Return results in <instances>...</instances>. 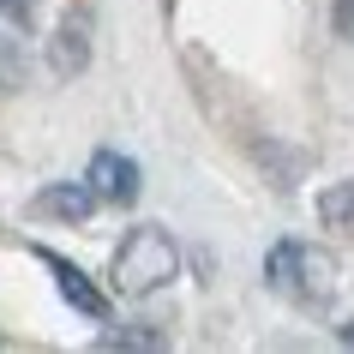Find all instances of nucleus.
<instances>
[{
	"label": "nucleus",
	"mask_w": 354,
	"mask_h": 354,
	"mask_svg": "<svg viewBox=\"0 0 354 354\" xmlns=\"http://www.w3.org/2000/svg\"><path fill=\"white\" fill-rule=\"evenodd\" d=\"M0 12H6L12 24H30L37 19V0H0Z\"/></svg>",
	"instance_id": "1a4fd4ad"
},
{
	"label": "nucleus",
	"mask_w": 354,
	"mask_h": 354,
	"mask_svg": "<svg viewBox=\"0 0 354 354\" xmlns=\"http://www.w3.org/2000/svg\"><path fill=\"white\" fill-rule=\"evenodd\" d=\"M330 19H336L342 37H354V0H330Z\"/></svg>",
	"instance_id": "9d476101"
},
{
	"label": "nucleus",
	"mask_w": 354,
	"mask_h": 354,
	"mask_svg": "<svg viewBox=\"0 0 354 354\" xmlns=\"http://www.w3.org/2000/svg\"><path fill=\"white\" fill-rule=\"evenodd\" d=\"M174 277H180V246H174V234H168V228L138 223L127 241L114 246V264H109L114 295L145 300V295H156V288H168Z\"/></svg>",
	"instance_id": "f257e3e1"
},
{
	"label": "nucleus",
	"mask_w": 354,
	"mask_h": 354,
	"mask_svg": "<svg viewBox=\"0 0 354 354\" xmlns=\"http://www.w3.org/2000/svg\"><path fill=\"white\" fill-rule=\"evenodd\" d=\"M264 277L270 288L300 306H324L336 295V259L324 246H306V241H277L270 246V259H264Z\"/></svg>",
	"instance_id": "f03ea898"
},
{
	"label": "nucleus",
	"mask_w": 354,
	"mask_h": 354,
	"mask_svg": "<svg viewBox=\"0 0 354 354\" xmlns=\"http://www.w3.org/2000/svg\"><path fill=\"white\" fill-rule=\"evenodd\" d=\"M37 264H48V270H55V288H60V300H66L73 313H84L91 324H102V318H109V300H102V288H96V282L84 277L73 259H60V252L37 246Z\"/></svg>",
	"instance_id": "7ed1b4c3"
},
{
	"label": "nucleus",
	"mask_w": 354,
	"mask_h": 354,
	"mask_svg": "<svg viewBox=\"0 0 354 354\" xmlns=\"http://www.w3.org/2000/svg\"><path fill=\"white\" fill-rule=\"evenodd\" d=\"M84 180L96 187L102 205H132V198H138V162L120 156V150H96L91 168H84Z\"/></svg>",
	"instance_id": "20e7f679"
},
{
	"label": "nucleus",
	"mask_w": 354,
	"mask_h": 354,
	"mask_svg": "<svg viewBox=\"0 0 354 354\" xmlns=\"http://www.w3.org/2000/svg\"><path fill=\"white\" fill-rule=\"evenodd\" d=\"M102 348H162V336H150V330H114V336H102Z\"/></svg>",
	"instance_id": "6e6552de"
},
{
	"label": "nucleus",
	"mask_w": 354,
	"mask_h": 354,
	"mask_svg": "<svg viewBox=\"0 0 354 354\" xmlns=\"http://www.w3.org/2000/svg\"><path fill=\"white\" fill-rule=\"evenodd\" d=\"M318 223L354 228V174H348V180H336L330 192H318Z\"/></svg>",
	"instance_id": "0eeeda50"
},
{
	"label": "nucleus",
	"mask_w": 354,
	"mask_h": 354,
	"mask_svg": "<svg viewBox=\"0 0 354 354\" xmlns=\"http://www.w3.org/2000/svg\"><path fill=\"white\" fill-rule=\"evenodd\" d=\"M342 342H348V348H354V324H342Z\"/></svg>",
	"instance_id": "9b49d317"
},
{
	"label": "nucleus",
	"mask_w": 354,
	"mask_h": 354,
	"mask_svg": "<svg viewBox=\"0 0 354 354\" xmlns=\"http://www.w3.org/2000/svg\"><path fill=\"white\" fill-rule=\"evenodd\" d=\"M96 205H102V198H96L91 180H55V187H42L37 198H30V210H37V216H55V223H84Z\"/></svg>",
	"instance_id": "39448f33"
},
{
	"label": "nucleus",
	"mask_w": 354,
	"mask_h": 354,
	"mask_svg": "<svg viewBox=\"0 0 354 354\" xmlns=\"http://www.w3.org/2000/svg\"><path fill=\"white\" fill-rule=\"evenodd\" d=\"M84 60H91V42H84V19H66V24H60V37H55V48H48V66L66 78V73H78Z\"/></svg>",
	"instance_id": "423d86ee"
}]
</instances>
